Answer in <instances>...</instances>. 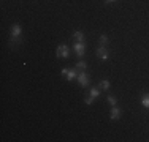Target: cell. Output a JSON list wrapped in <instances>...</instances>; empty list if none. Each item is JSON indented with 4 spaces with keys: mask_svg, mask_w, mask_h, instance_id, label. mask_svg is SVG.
<instances>
[{
    "mask_svg": "<svg viewBox=\"0 0 149 142\" xmlns=\"http://www.w3.org/2000/svg\"><path fill=\"white\" fill-rule=\"evenodd\" d=\"M106 101H108V104L113 108V106H116V103H118V99H116V97H113V95H109V97L106 98Z\"/></svg>",
    "mask_w": 149,
    "mask_h": 142,
    "instance_id": "13",
    "label": "cell"
},
{
    "mask_svg": "<svg viewBox=\"0 0 149 142\" xmlns=\"http://www.w3.org/2000/svg\"><path fill=\"white\" fill-rule=\"evenodd\" d=\"M95 54H97V57L98 59H102V60H108L109 59V54H108V49H106V46H98L97 48V52H95Z\"/></svg>",
    "mask_w": 149,
    "mask_h": 142,
    "instance_id": "4",
    "label": "cell"
},
{
    "mask_svg": "<svg viewBox=\"0 0 149 142\" xmlns=\"http://www.w3.org/2000/svg\"><path fill=\"white\" fill-rule=\"evenodd\" d=\"M98 41H100V44H102V46H106V44H108V37H106V35H100Z\"/></svg>",
    "mask_w": 149,
    "mask_h": 142,
    "instance_id": "14",
    "label": "cell"
},
{
    "mask_svg": "<svg viewBox=\"0 0 149 142\" xmlns=\"http://www.w3.org/2000/svg\"><path fill=\"white\" fill-rule=\"evenodd\" d=\"M21 33H22V28H21V26H19V24H13V27H11V38L21 37Z\"/></svg>",
    "mask_w": 149,
    "mask_h": 142,
    "instance_id": "6",
    "label": "cell"
},
{
    "mask_svg": "<svg viewBox=\"0 0 149 142\" xmlns=\"http://www.w3.org/2000/svg\"><path fill=\"white\" fill-rule=\"evenodd\" d=\"M89 93H91V98H94V99L100 97V90H98V88H91Z\"/></svg>",
    "mask_w": 149,
    "mask_h": 142,
    "instance_id": "12",
    "label": "cell"
},
{
    "mask_svg": "<svg viewBox=\"0 0 149 142\" xmlns=\"http://www.w3.org/2000/svg\"><path fill=\"white\" fill-rule=\"evenodd\" d=\"M22 41L21 40V37H17V38H10V48H16L19 43Z\"/></svg>",
    "mask_w": 149,
    "mask_h": 142,
    "instance_id": "8",
    "label": "cell"
},
{
    "mask_svg": "<svg viewBox=\"0 0 149 142\" xmlns=\"http://www.w3.org/2000/svg\"><path fill=\"white\" fill-rule=\"evenodd\" d=\"M120 114H122L120 108H118V106H113L111 112H109V119H111V120H118L119 117H120Z\"/></svg>",
    "mask_w": 149,
    "mask_h": 142,
    "instance_id": "5",
    "label": "cell"
},
{
    "mask_svg": "<svg viewBox=\"0 0 149 142\" xmlns=\"http://www.w3.org/2000/svg\"><path fill=\"white\" fill-rule=\"evenodd\" d=\"M92 103H94V98H86V104H92Z\"/></svg>",
    "mask_w": 149,
    "mask_h": 142,
    "instance_id": "16",
    "label": "cell"
},
{
    "mask_svg": "<svg viewBox=\"0 0 149 142\" xmlns=\"http://www.w3.org/2000/svg\"><path fill=\"white\" fill-rule=\"evenodd\" d=\"M86 68H87V63L83 62V60H79V62L76 63V70L78 71H86Z\"/></svg>",
    "mask_w": 149,
    "mask_h": 142,
    "instance_id": "9",
    "label": "cell"
},
{
    "mask_svg": "<svg viewBox=\"0 0 149 142\" xmlns=\"http://www.w3.org/2000/svg\"><path fill=\"white\" fill-rule=\"evenodd\" d=\"M109 87H111L109 81H102V82H100V88H103V90H108Z\"/></svg>",
    "mask_w": 149,
    "mask_h": 142,
    "instance_id": "15",
    "label": "cell"
},
{
    "mask_svg": "<svg viewBox=\"0 0 149 142\" xmlns=\"http://www.w3.org/2000/svg\"><path fill=\"white\" fill-rule=\"evenodd\" d=\"M106 3H111V2H114V0H105Z\"/></svg>",
    "mask_w": 149,
    "mask_h": 142,
    "instance_id": "17",
    "label": "cell"
},
{
    "mask_svg": "<svg viewBox=\"0 0 149 142\" xmlns=\"http://www.w3.org/2000/svg\"><path fill=\"white\" fill-rule=\"evenodd\" d=\"M73 51H74V54H76L78 57H83L84 52H86V44H84L83 41H76L73 44Z\"/></svg>",
    "mask_w": 149,
    "mask_h": 142,
    "instance_id": "2",
    "label": "cell"
},
{
    "mask_svg": "<svg viewBox=\"0 0 149 142\" xmlns=\"http://www.w3.org/2000/svg\"><path fill=\"white\" fill-rule=\"evenodd\" d=\"M141 104L144 106V108L149 109V93H144L143 98H141Z\"/></svg>",
    "mask_w": 149,
    "mask_h": 142,
    "instance_id": "11",
    "label": "cell"
},
{
    "mask_svg": "<svg viewBox=\"0 0 149 142\" xmlns=\"http://www.w3.org/2000/svg\"><path fill=\"white\" fill-rule=\"evenodd\" d=\"M76 79H78V82H79L81 87H87V85H89V76H87L86 71H79Z\"/></svg>",
    "mask_w": 149,
    "mask_h": 142,
    "instance_id": "3",
    "label": "cell"
},
{
    "mask_svg": "<svg viewBox=\"0 0 149 142\" xmlns=\"http://www.w3.org/2000/svg\"><path fill=\"white\" fill-rule=\"evenodd\" d=\"M56 55H57V59H68L70 57V48L67 44H59L57 46V51H56Z\"/></svg>",
    "mask_w": 149,
    "mask_h": 142,
    "instance_id": "1",
    "label": "cell"
},
{
    "mask_svg": "<svg viewBox=\"0 0 149 142\" xmlns=\"http://www.w3.org/2000/svg\"><path fill=\"white\" fill-rule=\"evenodd\" d=\"M65 77H67V81H73V79H76V77H78V70H76V68H74V70H67Z\"/></svg>",
    "mask_w": 149,
    "mask_h": 142,
    "instance_id": "7",
    "label": "cell"
},
{
    "mask_svg": "<svg viewBox=\"0 0 149 142\" xmlns=\"http://www.w3.org/2000/svg\"><path fill=\"white\" fill-rule=\"evenodd\" d=\"M73 38H74L76 41H83V40H84V33H83L81 30H78V32H74V33H73Z\"/></svg>",
    "mask_w": 149,
    "mask_h": 142,
    "instance_id": "10",
    "label": "cell"
}]
</instances>
